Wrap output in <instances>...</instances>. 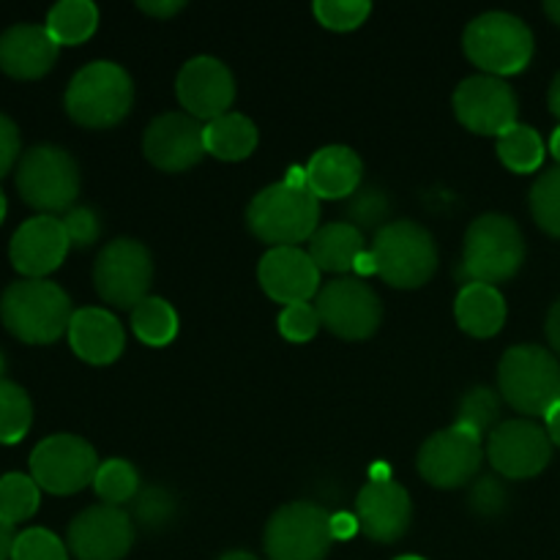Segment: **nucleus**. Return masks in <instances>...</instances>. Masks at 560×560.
<instances>
[{
  "label": "nucleus",
  "mask_w": 560,
  "mask_h": 560,
  "mask_svg": "<svg viewBox=\"0 0 560 560\" xmlns=\"http://www.w3.org/2000/svg\"><path fill=\"white\" fill-rule=\"evenodd\" d=\"M3 326L27 345H49L69 331L74 317L71 299L47 279H22L0 299Z\"/></svg>",
  "instance_id": "obj_1"
},
{
  "label": "nucleus",
  "mask_w": 560,
  "mask_h": 560,
  "mask_svg": "<svg viewBox=\"0 0 560 560\" xmlns=\"http://www.w3.org/2000/svg\"><path fill=\"white\" fill-rule=\"evenodd\" d=\"M135 104L131 77L109 60H96L71 77L66 88V113L85 129H109L129 115Z\"/></svg>",
  "instance_id": "obj_2"
},
{
  "label": "nucleus",
  "mask_w": 560,
  "mask_h": 560,
  "mask_svg": "<svg viewBox=\"0 0 560 560\" xmlns=\"http://www.w3.org/2000/svg\"><path fill=\"white\" fill-rule=\"evenodd\" d=\"M320 200L310 189L273 184L257 191L246 208V224L260 241L277 246H299L317 233Z\"/></svg>",
  "instance_id": "obj_3"
},
{
  "label": "nucleus",
  "mask_w": 560,
  "mask_h": 560,
  "mask_svg": "<svg viewBox=\"0 0 560 560\" xmlns=\"http://www.w3.org/2000/svg\"><path fill=\"white\" fill-rule=\"evenodd\" d=\"M525 241L517 224L503 213H485L465 233L463 273L465 282H506L523 268Z\"/></svg>",
  "instance_id": "obj_4"
},
{
  "label": "nucleus",
  "mask_w": 560,
  "mask_h": 560,
  "mask_svg": "<svg viewBox=\"0 0 560 560\" xmlns=\"http://www.w3.org/2000/svg\"><path fill=\"white\" fill-rule=\"evenodd\" d=\"M498 383L503 399L525 416H547L560 402V364L539 345L506 350L498 364Z\"/></svg>",
  "instance_id": "obj_5"
},
{
  "label": "nucleus",
  "mask_w": 560,
  "mask_h": 560,
  "mask_svg": "<svg viewBox=\"0 0 560 560\" xmlns=\"http://www.w3.org/2000/svg\"><path fill=\"white\" fill-rule=\"evenodd\" d=\"M465 55L490 77L523 71L534 58V33L520 16L506 11L481 14L465 27Z\"/></svg>",
  "instance_id": "obj_6"
},
{
  "label": "nucleus",
  "mask_w": 560,
  "mask_h": 560,
  "mask_svg": "<svg viewBox=\"0 0 560 560\" xmlns=\"http://www.w3.org/2000/svg\"><path fill=\"white\" fill-rule=\"evenodd\" d=\"M370 252L377 277L399 290L421 288L438 268L435 241L416 222L383 224Z\"/></svg>",
  "instance_id": "obj_7"
},
{
  "label": "nucleus",
  "mask_w": 560,
  "mask_h": 560,
  "mask_svg": "<svg viewBox=\"0 0 560 560\" xmlns=\"http://www.w3.org/2000/svg\"><path fill=\"white\" fill-rule=\"evenodd\" d=\"M16 189L22 200L44 217L71 211V202L80 195V167L58 145H36L20 159Z\"/></svg>",
  "instance_id": "obj_8"
},
{
  "label": "nucleus",
  "mask_w": 560,
  "mask_h": 560,
  "mask_svg": "<svg viewBox=\"0 0 560 560\" xmlns=\"http://www.w3.org/2000/svg\"><path fill=\"white\" fill-rule=\"evenodd\" d=\"M331 514L317 503L295 501L279 509L266 525L262 547L271 560H323L334 545Z\"/></svg>",
  "instance_id": "obj_9"
},
{
  "label": "nucleus",
  "mask_w": 560,
  "mask_h": 560,
  "mask_svg": "<svg viewBox=\"0 0 560 560\" xmlns=\"http://www.w3.org/2000/svg\"><path fill=\"white\" fill-rule=\"evenodd\" d=\"M151 279V252L131 238H118L104 246L93 266V284L98 295L118 310H135L142 299H148Z\"/></svg>",
  "instance_id": "obj_10"
},
{
  "label": "nucleus",
  "mask_w": 560,
  "mask_h": 560,
  "mask_svg": "<svg viewBox=\"0 0 560 560\" xmlns=\"http://www.w3.org/2000/svg\"><path fill=\"white\" fill-rule=\"evenodd\" d=\"M98 457L91 443L77 435H52L38 443L31 454V476L42 490L52 495H74L93 485Z\"/></svg>",
  "instance_id": "obj_11"
},
{
  "label": "nucleus",
  "mask_w": 560,
  "mask_h": 560,
  "mask_svg": "<svg viewBox=\"0 0 560 560\" xmlns=\"http://www.w3.org/2000/svg\"><path fill=\"white\" fill-rule=\"evenodd\" d=\"M481 435L463 424L435 432L419 448V474L441 490H454L476 479L481 468Z\"/></svg>",
  "instance_id": "obj_12"
},
{
  "label": "nucleus",
  "mask_w": 560,
  "mask_h": 560,
  "mask_svg": "<svg viewBox=\"0 0 560 560\" xmlns=\"http://www.w3.org/2000/svg\"><path fill=\"white\" fill-rule=\"evenodd\" d=\"M315 310L320 323L337 337L370 339L377 331L383 317L381 299L372 288H366L359 279H334L326 288H320L315 299Z\"/></svg>",
  "instance_id": "obj_13"
},
{
  "label": "nucleus",
  "mask_w": 560,
  "mask_h": 560,
  "mask_svg": "<svg viewBox=\"0 0 560 560\" xmlns=\"http://www.w3.org/2000/svg\"><path fill=\"white\" fill-rule=\"evenodd\" d=\"M487 457L506 479H534L550 465L552 441L534 421L512 419L490 432Z\"/></svg>",
  "instance_id": "obj_14"
},
{
  "label": "nucleus",
  "mask_w": 560,
  "mask_h": 560,
  "mask_svg": "<svg viewBox=\"0 0 560 560\" xmlns=\"http://www.w3.org/2000/svg\"><path fill=\"white\" fill-rule=\"evenodd\" d=\"M454 115L476 135H498L517 124V96L501 77H468L454 93Z\"/></svg>",
  "instance_id": "obj_15"
},
{
  "label": "nucleus",
  "mask_w": 560,
  "mask_h": 560,
  "mask_svg": "<svg viewBox=\"0 0 560 560\" xmlns=\"http://www.w3.org/2000/svg\"><path fill=\"white\" fill-rule=\"evenodd\" d=\"M206 126L186 113H167L151 120L142 137V153L164 173H184L206 156Z\"/></svg>",
  "instance_id": "obj_16"
},
{
  "label": "nucleus",
  "mask_w": 560,
  "mask_h": 560,
  "mask_svg": "<svg viewBox=\"0 0 560 560\" xmlns=\"http://www.w3.org/2000/svg\"><path fill=\"white\" fill-rule=\"evenodd\" d=\"M135 545V523L120 506H91L69 525V550L77 560H120Z\"/></svg>",
  "instance_id": "obj_17"
},
{
  "label": "nucleus",
  "mask_w": 560,
  "mask_h": 560,
  "mask_svg": "<svg viewBox=\"0 0 560 560\" xmlns=\"http://www.w3.org/2000/svg\"><path fill=\"white\" fill-rule=\"evenodd\" d=\"M175 93L186 115L208 124L230 113L235 98V80L222 60L200 55L178 71Z\"/></svg>",
  "instance_id": "obj_18"
},
{
  "label": "nucleus",
  "mask_w": 560,
  "mask_h": 560,
  "mask_svg": "<svg viewBox=\"0 0 560 560\" xmlns=\"http://www.w3.org/2000/svg\"><path fill=\"white\" fill-rule=\"evenodd\" d=\"M257 277L268 299L284 306L310 304V299H317L320 293V268L312 262L310 252L299 246H277L266 252Z\"/></svg>",
  "instance_id": "obj_19"
},
{
  "label": "nucleus",
  "mask_w": 560,
  "mask_h": 560,
  "mask_svg": "<svg viewBox=\"0 0 560 560\" xmlns=\"http://www.w3.org/2000/svg\"><path fill=\"white\" fill-rule=\"evenodd\" d=\"M69 235L60 219L33 217L14 233L9 246L11 262L27 279H44L69 255Z\"/></svg>",
  "instance_id": "obj_20"
},
{
  "label": "nucleus",
  "mask_w": 560,
  "mask_h": 560,
  "mask_svg": "<svg viewBox=\"0 0 560 560\" xmlns=\"http://www.w3.org/2000/svg\"><path fill=\"white\" fill-rule=\"evenodd\" d=\"M355 517H359L361 530L370 539L392 545V541L402 539L408 534L413 503H410L408 490L399 487L397 481H370L359 492Z\"/></svg>",
  "instance_id": "obj_21"
},
{
  "label": "nucleus",
  "mask_w": 560,
  "mask_h": 560,
  "mask_svg": "<svg viewBox=\"0 0 560 560\" xmlns=\"http://www.w3.org/2000/svg\"><path fill=\"white\" fill-rule=\"evenodd\" d=\"M58 60V44L42 25H14L0 36V71L14 80H38Z\"/></svg>",
  "instance_id": "obj_22"
},
{
  "label": "nucleus",
  "mask_w": 560,
  "mask_h": 560,
  "mask_svg": "<svg viewBox=\"0 0 560 560\" xmlns=\"http://www.w3.org/2000/svg\"><path fill=\"white\" fill-rule=\"evenodd\" d=\"M69 345L82 361L93 366L113 364L124 353L126 334L118 317L98 306H85L77 310L69 323Z\"/></svg>",
  "instance_id": "obj_23"
},
{
  "label": "nucleus",
  "mask_w": 560,
  "mask_h": 560,
  "mask_svg": "<svg viewBox=\"0 0 560 560\" xmlns=\"http://www.w3.org/2000/svg\"><path fill=\"white\" fill-rule=\"evenodd\" d=\"M361 159L353 148L326 145L306 164V184L317 200H345L359 191Z\"/></svg>",
  "instance_id": "obj_24"
},
{
  "label": "nucleus",
  "mask_w": 560,
  "mask_h": 560,
  "mask_svg": "<svg viewBox=\"0 0 560 560\" xmlns=\"http://www.w3.org/2000/svg\"><path fill=\"white\" fill-rule=\"evenodd\" d=\"M454 315H457L459 328L470 337H495L506 323V301H503L501 290L492 284L470 282L459 290L457 301H454Z\"/></svg>",
  "instance_id": "obj_25"
},
{
  "label": "nucleus",
  "mask_w": 560,
  "mask_h": 560,
  "mask_svg": "<svg viewBox=\"0 0 560 560\" xmlns=\"http://www.w3.org/2000/svg\"><path fill=\"white\" fill-rule=\"evenodd\" d=\"M364 252V235L350 222H331L326 228H317V233L310 238L312 262L328 273L353 271Z\"/></svg>",
  "instance_id": "obj_26"
},
{
  "label": "nucleus",
  "mask_w": 560,
  "mask_h": 560,
  "mask_svg": "<svg viewBox=\"0 0 560 560\" xmlns=\"http://www.w3.org/2000/svg\"><path fill=\"white\" fill-rule=\"evenodd\" d=\"M206 151L224 162H241L257 148V126L246 115L228 113L206 124Z\"/></svg>",
  "instance_id": "obj_27"
},
{
  "label": "nucleus",
  "mask_w": 560,
  "mask_h": 560,
  "mask_svg": "<svg viewBox=\"0 0 560 560\" xmlns=\"http://www.w3.org/2000/svg\"><path fill=\"white\" fill-rule=\"evenodd\" d=\"M98 25V11L91 0H60L49 9L47 31L55 44L74 47V44L88 42Z\"/></svg>",
  "instance_id": "obj_28"
},
{
  "label": "nucleus",
  "mask_w": 560,
  "mask_h": 560,
  "mask_svg": "<svg viewBox=\"0 0 560 560\" xmlns=\"http://www.w3.org/2000/svg\"><path fill=\"white\" fill-rule=\"evenodd\" d=\"M131 331L142 345L164 348L178 337V315H175L173 304L156 299V295H148L131 310Z\"/></svg>",
  "instance_id": "obj_29"
},
{
  "label": "nucleus",
  "mask_w": 560,
  "mask_h": 560,
  "mask_svg": "<svg viewBox=\"0 0 560 560\" xmlns=\"http://www.w3.org/2000/svg\"><path fill=\"white\" fill-rule=\"evenodd\" d=\"M498 156L512 173H534L545 162V142L539 131L525 124H514L512 129L498 137Z\"/></svg>",
  "instance_id": "obj_30"
},
{
  "label": "nucleus",
  "mask_w": 560,
  "mask_h": 560,
  "mask_svg": "<svg viewBox=\"0 0 560 560\" xmlns=\"http://www.w3.org/2000/svg\"><path fill=\"white\" fill-rule=\"evenodd\" d=\"M38 509V485L33 476L5 474L0 476V523L20 525L31 520Z\"/></svg>",
  "instance_id": "obj_31"
},
{
  "label": "nucleus",
  "mask_w": 560,
  "mask_h": 560,
  "mask_svg": "<svg viewBox=\"0 0 560 560\" xmlns=\"http://www.w3.org/2000/svg\"><path fill=\"white\" fill-rule=\"evenodd\" d=\"M93 490L107 506H120V503H129L137 498L140 476H137L135 465L126 463V459H107V463L98 465Z\"/></svg>",
  "instance_id": "obj_32"
},
{
  "label": "nucleus",
  "mask_w": 560,
  "mask_h": 560,
  "mask_svg": "<svg viewBox=\"0 0 560 560\" xmlns=\"http://www.w3.org/2000/svg\"><path fill=\"white\" fill-rule=\"evenodd\" d=\"M33 424V405L16 383L0 377V443H20Z\"/></svg>",
  "instance_id": "obj_33"
},
{
  "label": "nucleus",
  "mask_w": 560,
  "mask_h": 560,
  "mask_svg": "<svg viewBox=\"0 0 560 560\" xmlns=\"http://www.w3.org/2000/svg\"><path fill=\"white\" fill-rule=\"evenodd\" d=\"M530 211L545 233L560 238V164L547 170L530 189Z\"/></svg>",
  "instance_id": "obj_34"
},
{
  "label": "nucleus",
  "mask_w": 560,
  "mask_h": 560,
  "mask_svg": "<svg viewBox=\"0 0 560 560\" xmlns=\"http://www.w3.org/2000/svg\"><path fill=\"white\" fill-rule=\"evenodd\" d=\"M370 14L372 5L366 0H317L315 3L317 22L337 33L355 31L359 25H364Z\"/></svg>",
  "instance_id": "obj_35"
},
{
  "label": "nucleus",
  "mask_w": 560,
  "mask_h": 560,
  "mask_svg": "<svg viewBox=\"0 0 560 560\" xmlns=\"http://www.w3.org/2000/svg\"><path fill=\"white\" fill-rule=\"evenodd\" d=\"M11 560H69V550L52 530L27 528L16 536Z\"/></svg>",
  "instance_id": "obj_36"
},
{
  "label": "nucleus",
  "mask_w": 560,
  "mask_h": 560,
  "mask_svg": "<svg viewBox=\"0 0 560 560\" xmlns=\"http://www.w3.org/2000/svg\"><path fill=\"white\" fill-rule=\"evenodd\" d=\"M498 419V394L490 388H474V392L465 394V399L459 402V419L457 424L468 427V430L485 435Z\"/></svg>",
  "instance_id": "obj_37"
},
{
  "label": "nucleus",
  "mask_w": 560,
  "mask_h": 560,
  "mask_svg": "<svg viewBox=\"0 0 560 560\" xmlns=\"http://www.w3.org/2000/svg\"><path fill=\"white\" fill-rule=\"evenodd\" d=\"M175 517V498L164 487H148L135 498V520L145 528H164Z\"/></svg>",
  "instance_id": "obj_38"
},
{
  "label": "nucleus",
  "mask_w": 560,
  "mask_h": 560,
  "mask_svg": "<svg viewBox=\"0 0 560 560\" xmlns=\"http://www.w3.org/2000/svg\"><path fill=\"white\" fill-rule=\"evenodd\" d=\"M388 211H392V202H388L386 191L375 189V186L355 191L348 202L350 224L359 230L361 228H377V224L388 217Z\"/></svg>",
  "instance_id": "obj_39"
},
{
  "label": "nucleus",
  "mask_w": 560,
  "mask_h": 560,
  "mask_svg": "<svg viewBox=\"0 0 560 560\" xmlns=\"http://www.w3.org/2000/svg\"><path fill=\"white\" fill-rule=\"evenodd\" d=\"M279 334L290 342H310L317 334V328L323 326L320 315L312 304H293L284 306L282 315H279Z\"/></svg>",
  "instance_id": "obj_40"
},
{
  "label": "nucleus",
  "mask_w": 560,
  "mask_h": 560,
  "mask_svg": "<svg viewBox=\"0 0 560 560\" xmlns=\"http://www.w3.org/2000/svg\"><path fill=\"white\" fill-rule=\"evenodd\" d=\"M66 235H69L71 246H91L93 241L102 233V224H98V217L91 211V208H71L63 219Z\"/></svg>",
  "instance_id": "obj_41"
},
{
  "label": "nucleus",
  "mask_w": 560,
  "mask_h": 560,
  "mask_svg": "<svg viewBox=\"0 0 560 560\" xmlns=\"http://www.w3.org/2000/svg\"><path fill=\"white\" fill-rule=\"evenodd\" d=\"M470 506H474L476 514H485V517H492V514H501L503 506H506V490L498 479H479L470 490Z\"/></svg>",
  "instance_id": "obj_42"
},
{
  "label": "nucleus",
  "mask_w": 560,
  "mask_h": 560,
  "mask_svg": "<svg viewBox=\"0 0 560 560\" xmlns=\"http://www.w3.org/2000/svg\"><path fill=\"white\" fill-rule=\"evenodd\" d=\"M20 156V129L9 115L0 113V178L14 167Z\"/></svg>",
  "instance_id": "obj_43"
},
{
  "label": "nucleus",
  "mask_w": 560,
  "mask_h": 560,
  "mask_svg": "<svg viewBox=\"0 0 560 560\" xmlns=\"http://www.w3.org/2000/svg\"><path fill=\"white\" fill-rule=\"evenodd\" d=\"M331 536L334 541H342V539H350V536L355 534V530L361 528L359 525V517L355 514H348V512H339V514H331Z\"/></svg>",
  "instance_id": "obj_44"
},
{
  "label": "nucleus",
  "mask_w": 560,
  "mask_h": 560,
  "mask_svg": "<svg viewBox=\"0 0 560 560\" xmlns=\"http://www.w3.org/2000/svg\"><path fill=\"white\" fill-rule=\"evenodd\" d=\"M140 9L145 11V14L159 16V20H167V16L178 14V11L184 9V3H180V0H167V3H153V0L151 3H145V0H142Z\"/></svg>",
  "instance_id": "obj_45"
},
{
  "label": "nucleus",
  "mask_w": 560,
  "mask_h": 560,
  "mask_svg": "<svg viewBox=\"0 0 560 560\" xmlns=\"http://www.w3.org/2000/svg\"><path fill=\"white\" fill-rule=\"evenodd\" d=\"M547 339H550L552 350H558L560 355V299L550 310V315H547Z\"/></svg>",
  "instance_id": "obj_46"
},
{
  "label": "nucleus",
  "mask_w": 560,
  "mask_h": 560,
  "mask_svg": "<svg viewBox=\"0 0 560 560\" xmlns=\"http://www.w3.org/2000/svg\"><path fill=\"white\" fill-rule=\"evenodd\" d=\"M545 421H547V435H550V441L556 443V446H560V402H556L550 410H547Z\"/></svg>",
  "instance_id": "obj_47"
},
{
  "label": "nucleus",
  "mask_w": 560,
  "mask_h": 560,
  "mask_svg": "<svg viewBox=\"0 0 560 560\" xmlns=\"http://www.w3.org/2000/svg\"><path fill=\"white\" fill-rule=\"evenodd\" d=\"M14 528L5 523H0V560H11V550H14Z\"/></svg>",
  "instance_id": "obj_48"
},
{
  "label": "nucleus",
  "mask_w": 560,
  "mask_h": 560,
  "mask_svg": "<svg viewBox=\"0 0 560 560\" xmlns=\"http://www.w3.org/2000/svg\"><path fill=\"white\" fill-rule=\"evenodd\" d=\"M550 109L556 118H560V74L552 80V85H550Z\"/></svg>",
  "instance_id": "obj_49"
},
{
  "label": "nucleus",
  "mask_w": 560,
  "mask_h": 560,
  "mask_svg": "<svg viewBox=\"0 0 560 560\" xmlns=\"http://www.w3.org/2000/svg\"><path fill=\"white\" fill-rule=\"evenodd\" d=\"M370 481H392V468L388 465H375V468L370 470Z\"/></svg>",
  "instance_id": "obj_50"
},
{
  "label": "nucleus",
  "mask_w": 560,
  "mask_h": 560,
  "mask_svg": "<svg viewBox=\"0 0 560 560\" xmlns=\"http://www.w3.org/2000/svg\"><path fill=\"white\" fill-rule=\"evenodd\" d=\"M545 11H547V16L556 22V25H560V0H547Z\"/></svg>",
  "instance_id": "obj_51"
},
{
  "label": "nucleus",
  "mask_w": 560,
  "mask_h": 560,
  "mask_svg": "<svg viewBox=\"0 0 560 560\" xmlns=\"http://www.w3.org/2000/svg\"><path fill=\"white\" fill-rule=\"evenodd\" d=\"M219 560H260V558H255L252 552H244V550H233V552H224Z\"/></svg>",
  "instance_id": "obj_52"
},
{
  "label": "nucleus",
  "mask_w": 560,
  "mask_h": 560,
  "mask_svg": "<svg viewBox=\"0 0 560 560\" xmlns=\"http://www.w3.org/2000/svg\"><path fill=\"white\" fill-rule=\"evenodd\" d=\"M550 151H552V156H556L558 164H560V126H558L556 135H552V140H550Z\"/></svg>",
  "instance_id": "obj_53"
},
{
  "label": "nucleus",
  "mask_w": 560,
  "mask_h": 560,
  "mask_svg": "<svg viewBox=\"0 0 560 560\" xmlns=\"http://www.w3.org/2000/svg\"><path fill=\"white\" fill-rule=\"evenodd\" d=\"M5 219V197H3V189H0V224H3Z\"/></svg>",
  "instance_id": "obj_54"
},
{
  "label": "nucleus",
  "mask_w": 560,
  "mask_h": 560,
  "mask_svg": "<svg viewBox=\"0 0 560 560\" xmlns=\"http://www.w3.org/2000/svg\"><path fill=\"white\" fill-rule=\"evenodd\" d=\"M397 560H424V558H419V556H402V558H397Z\"/></svg>",
  "instance_id": "obj_55"
},
{
  "label": "nucleus",
  "mask_w": 560,
  "mask_h": 560,
  "mask_svg": "<svg viewBox=\"0 0 560 560\" xmlns=\"http://www.w3.org/2000/svg\"><path fill=\"white\" fill-rule=\"evenodd\" d=\"M0 372H3V355H0Z\"/></svg>",
  "instance_id": "obj_56"
}]
</instances>
